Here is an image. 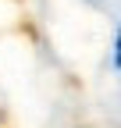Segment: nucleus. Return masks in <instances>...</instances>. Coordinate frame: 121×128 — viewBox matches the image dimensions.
<instances>
[{"label":"nucleus","mask_w":121,"mask_h":128,"mask_svg":"<svg viewBox=\"0 0 121 128\" xmlns=\"http://www.w3.org/2000/svg\"><path fill=\"white\" fill-rule=\"evenodd\" d=\"M114 68L121 71V28H118V36H114Z\"/></svg>","instance_id":"nucleus-1"},{"label":"nucleus","mask_w":121,"mask_h":128,"mask_svg":"<svg viewBox=\"0 0 121 128\" xmlns=\"http://www.w3.org/2000/svg\"><path fill=\"white\" fill-rule=\"evenodd\" d=\"M0 128H7V124H4V121H0Z\"/></svg>","instance_id":"nucleus-2"}]
</instances>
